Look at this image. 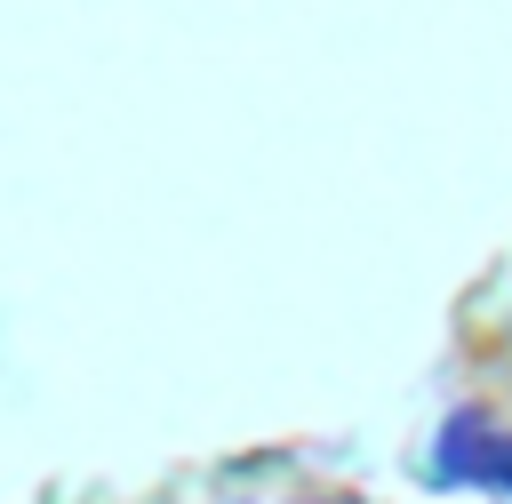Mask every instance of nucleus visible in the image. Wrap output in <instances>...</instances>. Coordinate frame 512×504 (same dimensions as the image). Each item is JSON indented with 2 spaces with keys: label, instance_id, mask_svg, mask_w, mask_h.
I'll list each match as a JSON object with an SVG mask.
<instances>
[{
  "label": "nucleus",
  "instance_id": "f257e3e1",
  "mask_svg": "<svg viewBox=\"0 0 512 504\" xmlns=\"http://www.w3.org/2000/svg\"><path fill=\"white\" fill-rule=\"evenodd\" d=\"M424 488H480V496L512 504V432L472 400L448 408L432 432V456H424Z\"/></svg>",
  "mask_w": 512,
  "mask_h": 504
}]
</instances>
